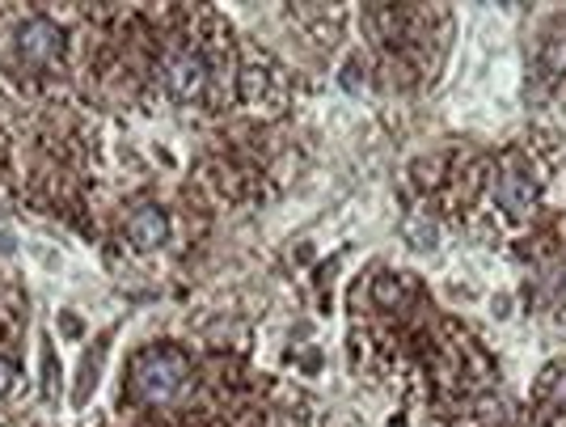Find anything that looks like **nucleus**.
<instances>
[{"label": "nucleus", "mask_w": 566, "mask_h": 427, "mask_svg": "<svg viewBox=\"0 0 566 427\" xmlns=\"http://www.w3.org/2000/svg\"><path fill=\"white\" fill-rule=\"evenodd\" d=\"M187 360L174 347H153L136 360V389H140L144 403H174L187 389Z\"/></svg>", "instance_id": "obj_1"}, {"label": "nucleus", "mask_w": 566, "mask_h": 427, "mask_svg": "<svg viewBox=\"0 0 566 427\" xmlns=\"http://www.w3.org/2000/svg\"><path fill=\"white\" fill-rule=\"evenodd\" d=\"M13 55L22 60L25 69H51L60 55H64V34L60 25L48 18H30L18 25V39H13Z\"/></svg>", "instance_id": "obj_2"}, {"label": "nucleus", "mask_w": 566, "mask_h": 427, "mask_svg": "<svg viewBox=\"0 0 566 427\" xmlns=\"http://www.w3.org/2000/svg\"><path fill=\"white\" fill-rule=\"evenodd\" d=\"M161 85L174 102H195L208 90V64L199 51H169L166 64H161Z\"/></svg>", "instance_id": "obj_3"}, {"label": "nucleus", "mask_w": 566, "mask_h": 427, "mask_svg": "<svg viewBox=\"0 0 566 427\" xmlns=\"http://www.w3.org/2000/svg\"><path fill=\"white\" fill-rule=\"evenodd\" d=\"M166 212L161 208H140V212L127 220V233H132V241L136 246H161V238H166Z\"/></svg>", "instance_id": "obj_4"}, {"label": "nucleus", "mask_w": 566, "mask_h": 427, "mask_svg": "<svg viewBox=\"0 0 566 427\" xmlns=\"http://www.w3.org/2000/svg\"><path fill=\"white\" fill-rule=\"evenodd\" d=\"M9 389H13V368L0 364V394H9Z\"/></svg>", "instance_id": "obj_5"}]
</instances>
